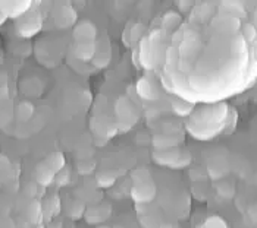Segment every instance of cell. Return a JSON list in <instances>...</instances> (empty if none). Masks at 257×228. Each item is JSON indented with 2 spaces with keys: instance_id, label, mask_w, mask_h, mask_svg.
Segmentation results:
<instances>
[{
  "instance_id": "obj_12",
  "label": "cell",
  "mask_w": 257,
  "mask_h": 228,
  "mask_svg": "<svg viewBox=\"0 0 257 228\" xmlns=\"http://www.w3.org/2000/svg\"><path fill=\"white\" fill-rule=\"evenodd\" d=\"M222 8H228V14H226V16H231V18H234V16H244V10H242V8L238 4V3H225Z\"/></svg>"
},
{
  "instance_id": "obj_7",
  "label": "cell",
  "mask_w": 257,
  "mask_h": 228,
  "mask_svg": "<svg viewBox=\"0 0 257 228\" xmlns=\"http://www.w3.org/2000/svg\"><path fill=\"white\" fill-rule=\"evenodd\" d=\"M75 56L79 60H90L94 56V44L93 41L90 42H77L75 46Z\"/></svg>"
},
{
  "instance_id": "obj_5",
  "label": "cell",
  "mask_w": 257,
  "mask_h": 228,
  "mask_svg": "<svg viewBox=\"0 0 257 228\" xmlns=\"http://www.w3.org/2000/svg\"><path fill=\"white\" fill-rule=\"evenodd\" d=\"M34 177H36V180L39 182L41 186H47V184L52 183V180L55 177V172L46 162H43V164H40L39 167L36 168Z\"/></svg>"
},
{
  "instance_id": "obj_2",
  "label": "cell",
  "mask_w": 257,
  "mask_h": 228,
  "mask_svg": "<svg viewBox=\"0 0 257 228\" xmlns=\"http://www.w3.org/2000/svg\"><path fill=\"white\" fill-rule=\"evenodd\" d=\"M74 37L78 42H90L96 37V26L91 22L84 20L77 25V28L74 31Z\"/></svg>"
},
{
  "instance_id": "obj_15",
  "label": "cell",
  "mask_w": 257,
  "mask_h": 228,
  "mask_svg": "<svg viewBox=\"0 0 257 228\" xmlns=\"http://www.w3.org/2000/svg\"><path fill=\"white\" fill-rule=\"evenodd\" d=\"M254 28H256V31H257V10H256V14H254Z\"/></svg>"
},
{
  "instance_id": "obj_9",
  "label": "cell",
  "mask_w": 257,
  "mask_h": 228,
  "mask_svg": "<svg viewBox=\"0 0 257 228\" xmlns=\"http://www.w3.org/2000/svg\"><path fill=\"white\" fill-rule=\"evenodd\" d=\"M139 94L141 96H144V98H147V100H153V98H156L155 96V91H153V86L147 82V80H144V79H141L139 82Z\"/></svg>"
},
{
  "instance_id": "obj_1",
  "label": "cell",
  "mask_w": 257,
  "mask_h": 228,
  "mask_svg": "<svg viewBox=\"0 0 257 228\" xmlns=\"http://www.w3.org/2000/svg\"><path fill=\"white\" fill-rule=\"evenodd\" d=\"M30 2H0V14L5 16L17 18L30 9Z\"/></svg>"
},
{
  "instance_id": "obj_3",
  "label": "cell",
  "mask_w": 257,
  "mask_h": 228,
  "mask_svg": "<svg viewBox=\"0 0 257 228\" xmlns=\"http://www.w3.org/2000/svg\"><path fill=\"white\" fill-rule=\"evenodd\" d=\"M155 194H156V188L150 182H144L139 186H136L134 192H133L134 199L139 200V202H149V200L153 199Z\"/></svg>"
},
{
  "instance_id": "obj_8",
  "label": "cell",
  "mask_w": 257,
  "mask_h": 228,
  "mask_svg": "<svg viewBox=\"0 0 257 228\" xmlns=\"http://www.w3.org/2000/svg\"><path fill=\"white\" fill-rule=\"evenodd\" d=\"M52 170H53V172L56 174V172H59L62 168H63V166H65V160H63V155L62 154H52L46 161H44Z\"/></svg>"
},
{
  "instance_id": "obj_13",
  "label": "cell",
  "mask_w": 257,
  "mask_h": 228,
  "mask_svg": "<svg viewBox=\"0 0 257 228\" xmlns=\"http://www.w3.org/2000/svg\"><path fill=\"white\" fill-rule=\"evenodd\" d=\"M200 228H228L226 227V222L222 220V218H219V216H212V218H209L203 226Z\"/></svg>"
},
{
  "instance_id": "obj_6",
  "label": "cell",
  "mask_w": 257,
  "mask_h": 228,
  "mask_svg": "<svg viewBox=\"0 0 257 228\" xmlns=\"http://www.w3.org/2000/svg\"><path fill=\"white\" fill-rule=\"evenodd\" d=\"M134 113V106L126 100V98H120L116 102V114L120 118V122H130Z\"/></svg>"
},
{
  "instance_id": "obj_10",
  "label": "cell",
  "mask_w": 257,
  "mask_h": 228,
  "mask_svg": "<svg viewBox=\"0 0 257 228\" xmlns=\"http://www.w3.org/2000/svg\"><path fill=\"white\" fill-rule=\"evenodd\" d=\"M33 113H34V107L30 102H21L20 106H18L17 114H18V117H20L21 120L27 122L33 116Z\"/></svg>"
},
{
  "instance_id": "obj_16",
  "label": "cell",
  "mask_w": 257,
  "mask_h": 228,
  "mask_svg": "<svg viewBox=\"0 0 257 228\" xmlns=\"http://www.w3.org/2000/svg\"><path fill=\"white\" fill-rule=\"evenodd\" d=\"M3 20H5V15H2V14H0V24H2Z\"/></svg>"
},
{
  "instance_id": "obj_14",
  "label": "cell",
  "mask_w": 257,
  "mask_h": 228,
  "mask_svg": "<svg viewBox=\"0 0 257 228\" xmlns=\"http://www.w3.org/2000/svg\"><path fill=\"white\" fill-rule=\"evenodd\" d=\"M244 32H245V36L248 37V40H254V37H256L257 34L256 28H254L253 25H245V26H244Z\"/></svg>"
},
{
  "instance_id": "obj_4",
  "label": "cell",
  "mask_w": 257,
  "mask_h": 228,
  "mask_svg": "<svg viewBox=\"0 0 257 228\" xmlns=\"http://www.w3.org/2000/svg\"><path fill=\"white\" fill-rule=\"evenodd\" d=\"M40 19L36 18H24L18 24V31L24 37H31L40 30Z\"/></svg>"
},
{
  "instance_id": "obj_11",
  "label": "cell",
  "mask_w": 257,
  "mask_h": 228,
  "mask_svg": "<svg viewBox=\"0 0 257 228\" xmlns=\"http://www.w3.org/2000/svg\"><path fill=\"white\" fill-rule=\"evenodd\" d=\"M174 110L177 114L187 116L193 112V104H190L188 101H184V100H178V101H174Z\"/></svg>"
}]
</instances>
